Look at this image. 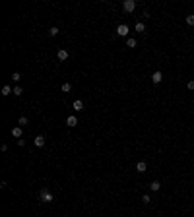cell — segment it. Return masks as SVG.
<instances>
[{"instance_id":"obj_18","label":"cell","mask_w":194,"mask_h":217,"mask_svg":"<svg viewBox=\"0 0 194 217\" xmlns=\"http://www.w3.org/2000/svg\"><path fill=\"white\" fill-rule=\"evenodd\" d=\"M60 89L64 91V93H70V91H72V85H70V83H62V87H60Z\"/></svg>"},{"instance_id":"obj_14","label":"cell","mask_w":194,"mask_h":217,"mask_svg":"<svg viewBox=\"0 0 194 217\" xmlns=\"http://www.w3.org/2000/svg\"><path fill=\"white\" fill-rule=\"evenodd\" d=\"M14 95H16V97L23 95V87H21V85H16V87H14Z\"/></svg>"},{"instance_id":"obj_4","label":"cell","mask_w":194,"mask_h":217,"mask_svg":"<svg viewBox=\"0 0 194 217\" xmlns=\"http://www.w3.org/2000/svg\"><path fill=\"white\" fill-rule=\"evenodd\" d=\"M136 171L138 172H146L148 171V163H146V161H138V163H136Z\"/></svg>"},{"instance_id":"obj_21","label":"cell","mask_w":194,"mask_h":217,"mask_svg":"<svg viewBox=\"0 0 194 217\" xmlns=\"http://www.w3.org/2000/svg\"><path fill=\"white\" fill-rule=\"evenodd\" d=\"M142 202H144V204H149L151 200H149V196H148V194H144V196H142Z\"/></svg>"},{"instance_id":"obj_17","label":"cell","mask_w":194,"mask_h":217,"mask_svg":"<svg viewBox=\"0 0 194 217\" xmlns=\"http://www.w3.org/2000/svg\"><path fill=\"white\" fill-rule=\"evenodd\" d=\"M49 35H51V37H56V35H58V27H56V25H52L51 29H49Z\"/></svg>"},{"instance_id":"obj_13","label":"cell","mask_w":194,"mask_h":217,"mask_svg":"<svg viewBox=\"0 0 194 217\" xmlns=\"http://www.w3.org/2000/svg\"><path fill=\"white\" fill-rule=\"evenodd\" d=\"M126 47H128V49H136V39L134 37H128V39H126Z\"/></svg>"},{"instance_id":"obj_20","label":"cell","mask_w":194,"mask_h":217,"mask_svg":"<svg viewBox=\"0 0 194 217\" xmlns=\"http://www.w3.org/2000/svg\"><path fill=\"white\" fill-rule=\"evenodd\" d=\"M186 23L188 25H194V14H188L186 16Z\"/></svg>"},{"instance_id":"obj_16","label":"cell","mask_w":194,"mask_h":217,"mask_svg":"<svg viewBox=\"0 0 194 217\" xmlns=\"http://www.w3.org/2000/svg\"><path fill=\"white\" fill-rule=\"evenodd\" d=\"M136 31H138V33H144V31H146V25H144L142 21H138V23H136Z\"/></svg>"},{"instance_id":"obj_6","label":"cell","mask_w":194,"mask_h":217,"mask_svg":"<svg viewBox=\"0 0 194 217\" xmlns=\"http://www.w3.org/2000/svg\"><path fill=\"white\" fill-rule=\"evenodd\" d=\"M161 80H163V74L159 70L151 74V82H153V83H161Z\"/></svg>"},{"instance_id":"obj_12","label":"cell","mask_w":194,"mask_h":217,"mask_svg":"<svg viewBox=\"0 0 194 217\" xmlns=\"http://www.w3.org/2000/svg\"><path fill=\"white\" fill-rule=\"evenodd\" d=\"M74 111H84V101L76 99V101H74Z\"/></svg>"},{"instance_id":"obj_10","label":"cell","mask_w":194,"mask_h":217,"mask_svg":"<svg viewBox=\"0 0 194 217\" xmlns=\"http://www.w3.org/2000/svg\"><path fill=\"white\" fill-rule=\"evenodd\" d=\"M161 188V184H159V180H153V182H149V190L151 192H157Z\"/></svg>"},{"instance_id":"obj_2","label":"cell","mask_w":194,"mask_h":217,"mask_svg":"<svg viewBox=\"0 0 194 217\" xmlns=\"http://www.w3.org/2000/svg\"><path fill=\"white\" fill-rule=\"evenodd\" d=\"M122 8H124V12H134L136 10V0H124Z\"/></svg>"},{"instance_id":"obj_19","label":"cell","mask_w":194,"mask_h":217,"mask_svg":"<svg viewBox=\"0 0 194 217\" xmlns=\"http://www.w3.org/2000/svg\"><path fill=\"white\" fill-rule=\"evenodd\" d=\"M19 80H21V74H19V72H14L12 74V82H19Z\"/></svg>"},{"instance_id":"obj_11","label":"cell","mask_w":194,"mask_h":217,"mask_svg":"<svg viewBox=\"0 0 194 217\" xmlns=\"http://www.w3.org/2000/svg\"><path fill=\"white\" fill-rule=\"evenodd\" d=\"M2 95H4V97H8V95H14V89L10 87V85H4V87H2Z\"/></svg>"},{"instance_id":"obj_5","label":"cell","mask_w":194,"mask_h":217,"mask_svg":"<svg viewBox=\"0 0 194 217\" xmlns=\"http://www.w3.org/2000/svg\"><path fill=\"white\" fill-rule=\"evenodd\" d=\"M68 51H64V49H58V52H56V58L58 60H68Z\"/></svg>"},{"instance_id":"obj_22","label":"cell","mask_w":194,"mask_h":217,"mask_svg":"<svg viewBox=\"0 0 194 217\" xmlns=\"http://www.w3.org/2000/svg\"><path fill=\"white\" fill-rule=\"evenodd\" d=\"M186 87H188V89H194V82H188V83H186Z\"/></svg>"},{"instance_id":"obj_8","label":"cell","mask_w":194,"mask_h":217,"mask_svg":"<svg viewBox=\"0 0 194 217\" xmlns=\"http://www.w3.org/2000/svg\"><path fill=\"white\" fill-rule=\"evenodd\" d=\"M33 144H35V147H43L45 146V138H43V136H35Z\"/></svg>"},{"instance_id":"obj_9","label":"cell","mask_w":194,"mask_h":217,"mask_svg":"<svg viewBox=\"0 0 194 217\" xmlns=\"http://www.w3.org/2000/svg\"><path fill=\"white\" fill-rule=\"evenodd\" d=\"M66 124H68V126H70V128H74V126H76V124H78V118H76V116H74V115H70V116H68V118H66Z\"/></svg>"},{"instance_id":"obj_7","label":"cell","mask_w":194,"mask_h":217,"mask_svg":"<svg viewBox=\"0 0 194 217\" xmlns=\"http://www.w3.org/2000/svg\"><path fill=\"white\" fill-rule=\"evenodd\" d=\"M21 134H23V128H21V126H14L12 128V136H14V138H18V140H19Z\"/></svg>"},{"instance_id":"obj_1","label":"cell","mask_w":194,"mask_h":217,"mask_svg":"<svg viewBox=\"0 0 194 217\" xmlns=\"http://www.w3.org/2000/svg\"><path fill=\"white\" fill-rule=\"evenodd\" d=\"M39 200L43 202V204H51L52 200H54V196H52L51 190H47V188H43V190L39 192Z\"/></svg>"},{"instance_id":"obj_3","label":"cell","mask_w":194,"mask_h":217,"mask_svg":"<svg viewBox=\"0 0 194 217\" xmlns=\"http://www.w3.org/2000/svg\"><path fill=\"white\" fill-rule=\"evenodd\" d=\"M128 25H126V23H120V25L116 27V35H118V37H126V35H128Z\"/></svg>"},{"instance_id":"obj_15","label":"cell","mask_w":194,"mask_h":217,"mask_svg":"<svg viewBox=\"0 0 194 217\" xmlns=\"http://www.w3.org/2000/svg\"><path fill=\"white\" fill-rule=\"evenodd\" d=\"M18 124H19V126H21V128H23V126H27V124H29V120H27V116H19Z\"/></svg>"}]
</instances>
